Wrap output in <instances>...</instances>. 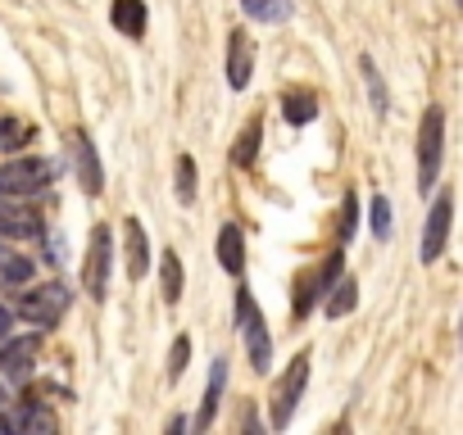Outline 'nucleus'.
Masks as SVG:
<instances>
[{"mask_svg": "<svg viewBox=\"0 0 463 435\" xmlns=\"http://www.w3.org/2000/svg\"><path fill=\"white\" fill-rule=\"evenodd\" d=\"M440 154H445V114H440V105H431L418 123V190L436 186Z\"/></svg>", "mask_w": 463, "mask_h": 435, "instance_id": "obj_1", "label": "nucleus"}, {"mask_svg": "<svg viewBox=\"0 0 463 435\" xmlns=\"http://www.w3.org/2000/svg\"><path fill=\"white\" fill-rule=\"evenodd\" d=\"M305 385H309V349H300L296 358H291V367L282 372V381L273 385V430H287L291 426V417H296V408H300V399H305Z\"/></svg>", "mask_w": 463, "mask_h": 435, "instance_id": "obj_2", "label": "nucleus"}, {"mask_svg": "<svg viewBox=\"0 0 463 435\" xmlns=\"http://www.w3.org/2000/svg\"><path fill=\"white\" fill-rule=\"evenodd\" d=\"M64 309H69V286H60V282H46L19 300V318H28L37 327H55L64 318Z\"/></svg>", "mask_w": 463, "mask_h": 435, "instance_id": "obj_3", "label": "nucleus"}, {"mask_svg": "<svg viewBox=\"0 0 463 435\" xmlns=\"http://www.w3.org/2000/svg\"><path fill=\"white\" fill-rule=\"evenodd\" d=\"M237 313H241V327H246V349H250L255 372H269V363H273V340H269L264 313L250 304V291H246V286L237 291Z\"/></svg>", "mask_w": 463, "mask_h": 435, "instance_id": "obj_4", "label": "nucleus"}, {"mask_svg": "<svg viewBox=\"0 0 463 435\" xmlns=\"http://www.w3.org/2000/svg\"><path fill=\"white\" fill-rule=\"evenodd\" d=\"M55 177V163L51 159H14L0 168V186H5V195H37L46 190Z\"/></svg>", "mask_w": 463, "mask_h": 435, "instance_id": "obj_5", "label": "nucleus"}, {"mask_svg": "<svg viewBox=\"0 0 463 435\" xmlns=\"http://www.w3.org/2000/svg\"><path fill=\"white\" fill-rule=\"evenodd\" d=\"M109 255H114L109 227H96L91 241H87V268H82V286H87L91 300H105L109 295Z\"/></svg>", "mask_w": 463, "mask_h": 435, "instance_id": "obj_6", "label": "nucleus"}, {"mask_svg": "<svg viewBox=\"0 0 463 435\" xmlns=\"http://www.w3.org/2000/svg\"><path fill=\"white\" fill-rule=\"evenodd\" d=\"M449 218H454V195L440 190L436 204L427 208V227H422V264H436L445 255V241H449Z\"/></svg>", "mask_w": 463, "mask_h": 435, "instance_id": "obj_7", "label": "nucleus"}, {"mask_svg": "<svg viewBox=\"0 0 463 435\" xmlns=\"http://www.w3.org/2000/svg\"><path fill=\"white\" fill-rule=\"evenodd\" d=\"M69 154H73V172H78L82 190H87V195H100V190H105L100 154H96V145H91V136H87L82 127H78V132H69Z\"/></svg>", "mask_w": 463, "mask_h": 435, "instance_id": "obj_8", "label": "nucleus"}, {"mask_svg": "<svg viewBox=\"0 0 463 435\" xmlns=\"http://www.w3.org/2000/svg\"><path fill=\"white\" fill-rule=\"evenodd\" d=\"M250 73H255V51H250V37L237 28V32H227V82H232V91H246Z\"/></svg>", "mask_w": 463, "mask_h": 435, "instance_id": "obj_9", "label": "nucleus"}, {"mask_svg": "<svg viewBox=\"0 0 463 435\" xmlns=\"http://www.w3.org/2000/svg\"><path fill=\"white\" fill-rule=\"evenodd\" d=\"M42 354V340L37 336H19V340H0V372H5L10 381H24L28 367L37 363Z\"/></svg>", "mask_w": 463, "mask_h": 435, "instance_id": "obj_10", "label": "nucleus"}, {"mask_svg": "<svg viewBox=\"0 0 463 435\" xmlns=\"http://www.w3.org/2000/svg\"><path fill=\"white\" fill-rule=\"evenodd\" d=\"M336 277H341V255H332V259L323 264V273H305L300 286H296V318H305V313L314 309V300L327 295V286H332Z\"/></svg>", "mask_w": 463, "mask_h": 435, "instance_id": "obj_11", "label": "nucleus"}, {"mask_svg": "<svg viewBox=\"0 0 463 435\" xmlns=\"http://www.w3.org/2000/svg\"><path fill=\"white\" fill-rule=\"evenodd\" d=\"M123 250H128V277L141 282L150 268V241H146V227L137 218H123Z\"/></svg>", "mask_w": 463, "mask_h": 435, "instance_id": "obj_12", "label": "nucleus"}, {"mask_svg": "<svg viewBox=\"0 0 463 435\" xmlns=\"http://www.w3.org/2000/svg\"><path fill=\"white\" fill-rule=\"evenodd\" d=\"M55 412L51 408H37V403H24V408H5L0 412V430H55Z\"/></svg>", "mask_w": 463, "mask_h": 435, "instance_id": "obj_13", "label": "nucleus"}, {"mask_svg": "<svg viewBox=\"0 0 463 435\" xmlns=\"http://www.w3.org/2000/svg\"><path fill=\"white\" fill-rule=\"evenodd\" d=\"M222 385H227V358L218 354L213 367H209V385H204V399H200L195 430H209V426H213V417H218V399H222Z\"/></svg>", "mask_w": 463, "mask_h": 435, "instance_id": "obj_14", "label": "nucleus"}, {"mask_svg": "<svg viewBox=\"0 0 463 435\" xmlns=\"http://www.w3.org/2000/svg\"><path fill=\"white\" fill-rule=\"evenodd\" d=\"M218 264L232 273V277H241L246 273V241H241V227L237 223H227L222 232H218Z\"/></svg>", "mask_w": 463, "mask_h": 435, "instance_id": "obj_15", "label": "nucleus"}, {"mask_svg": "<svg viewBox=\"0 0 463 435\" xmlns=\"http://www.w3.org/2000/svg\"><path fill=\"white\" fill-rule=\"evenodd\" d=\"M109 23H114L123 37L141 42V37H146V0H114V5H109Z\"/></svg>", "mask_w": 463, "mask_h": 435, "instance_id": "obj_16", "label": "nucleus"}, {"mask_svg": "<svg viewBox=\"0 0 463 435\" xmlns=\"http://www.w3.org/2000/svg\"><path fill=\"white\" fill-rule=\"evenodd\" d=\"M42 223L28 213V208H0V241H24V236H37Z\"/></svg>", "mask_w": 463, "mask_h": 435, "instance_id": "obj_17", "label": "nucleus"}, {"mask_svg": "<svg viewBox=\"0 0 463 435\" xmlns=\"http://www.w3.org/2000/svg\"><path fill=\"white\" fill-rule=\"evenodd\" d=\"M282 114H287V123L305 127V123H314V114H318V96L305 91V87H296V91L282 96Z\"/></svg>", "mask_w": 463, "mask_h": 435, "instance_id": "obj_18", "label": "nucleus"}, {"mask_svg": "<svg viewBox=\"0 0 463 435\" xmlns=\"http://www.w3.org/2000/svg\"><path fill=\"white\" fill-rule=\"evenodd\" d=\"M241 10L255 23H287L291 19V0H241Z\"/></svg>", "mask_w": 463, "mask_h": 435, "instance_id": "obj_19", "label": "nucleus"}, {"mask_svg": "<svg viewBox=\"0 0 463 435\" xmlns=\"http://www.w3.org/2000/svg\"><path fill=\"white\" fill-rule=\"evenodd\" d=\"M354 304H359V286H354L350 277H341V282L332 286V295H323V309H327V318H345Z\"/></svg>", "mask_w": 463, "mask_h": 435, "instance_id": "obj_20", "label": "nucleus"}, {"mask_svg": "<svg viewBox=\"0 0 463 435\" xmlns=\"http://www.w3.org/2000/svg\"><path fill=\"white\" fill-rule=\"evenodd\" d=\"M260 136H264V127H260V118H250V123L241 127V136H237L232 163H237V168H250V163H255V154H260Z\"/></svg>", "mask_w": 463, "mask_h": 435, "instance_id": "obj_21", "label": "nucleus"}, {"mask_svg": "<svg viewBox=\"0 0 463 435\" xmlns=\"http://www.w3.org/2000/svg\"><path fill=\"white\" fill-rule=\"evenodd\" d=\"M159 286H164V300H168V304L182 300V259H177V255H164V264H159Z\"/></svg>", "mask_w": 463, "mask_h": 435, "instance_id": "obj_22", "label": "nucleus"}, {"mask_svg": "<svg viewBox=\"0 0 463 435\" xmlns=\"http://www.w3.org/2000/svg\"><path fill=\"white\" fill-rule=\"evenodd\" d=\"M359 69H364V82H368V96H373V109H377L382 118H386V114H391V100H386V87H382V78H377V64H373V60L364 55V60H359Z\"/></svg>", "mask_w": 463, "mask_h": 435, "instance_id": "obj_23", "label": "nucleus"}, {"mask_svg": "<svg viewBox=\"0 0 463 435\" xmlns=\"http://www.w3.org/2000/svg\"><path fill=\"white\" fill-rule=\"evenodd\" d=\"M33 141V127L19 118H0V150H24Z\"/></svg>", "mask_w": 463, "mask_h": 435, "instance_id": "obj_24", "label": "nucleus"}, {"mask_svg": "<svg viewBox=\"0 0 463 435\" xmlns=\"http://www.w3.org/2000/svg\"><path fill=\"white\" fill-rule=\"evenodd\" d=\"M177 199H182V204L195 199V159H191V154L177 159Z\"/></svg>", "mask_w": 463, "mask_h": 435, "instance_id": "obj_25", "label": "nucleus"}, {"mask_svg": "<svg viewBox=\"0 0 463 435\" xmlns=\"http://www.w3.org/2000/svg\"><path fill=\"white\" fill-rule=\"evenodd\" d=\"M373 218H368V223H373V236L377 241H386L391 236V204H386V195H373V208H368Z\"/></svg>", "mask_w": 463, "mask_h": 435, "instance_id": "obj_26", "label": "nucleus"}, {"mask_svg": "<svg viewBox=\"0 0 463 435\" xmlns=\"http://www.w3.org/2000/svg\"><path fill=\"white\" fill-rule=\"evenodd\" d=\"M186 363H191V340H186V336H177V340H173V354H168V376H173V381H182Z\"/></svg>", "mask_w": 463, "mask_h": 435, "instance_id": "obj_27", "label": "nucleus"}, {"mask_svg": "<svg viewBox=\"0 0 463 435\" xmlns=\"http://www.w3.org/2000/svg\"><path fill=\"white\" fill-rule=\"evenodd\" d=\"M354 218H359V199L345 195V208H341V236H345V241L354 236Z\"/></svg>", "mask_w": 463, "mask_h": 435, "instance_id": "obj_28", "label": "nucleus"}, {"mask_svg": "<svg viewBox=\"0 0 463 435\" xmlns=\"http://www.w3.org/2000/svg\"><path fill=\"white\" fill-rule=\"evenodd\" d=\"M10 327H14V313L0 304V340H10Z\"/></svg>", "mask_w": 463, "mask_h": 435, "instance_id": "obj_29", "label": "nucleus"}, {"mask_svg": "<svg viewBox=\"0 0 463 435\" xmlns=\"http://www.w3.org/2000/svg\"><path fill=\"white\" fill-rule=\"evenodd\" d=\"M5 403H10V394H5V385H0V412H5Z\"/></svg>", "mask_w": 463, "mask_h": 435, "instance_id": "obj_30", "label": "nucleus"}, {"mask_svg": "<svg viewBox=\"0 0 463 435\" xmlns=\"http://www.w3.org/2000/svg\"><path fill=\"white\" fill-rule=\"evenodd\" d=\"M0 199H5V186H0Z\"/></svg>", "mask_w": 463, "mask_h": 435, "instance_id": "obj_31", "label": "nucleus"}, {"mask_svg": "<svg viewBox=\"0 0 463 435\" xmlns=\"http://www.w3.org/2000/svg\"><path fill=\"white\" fill-rule=\"evenodd\" d=\"M458 340H463V327H458Z\"/></svg>", "mask_w": 463, "mask_h": 435, "instance_id": "obj_32", "label": "nucleus"}, {"mask_svg": "<svg viewBox=\"0 0 463 435\" xmlns=\"http://www.w3.org/2000/svg\"><path fill=\"white\" fill-rule=\"evenodd\" d=\"M458 5H463V0H458Z\"/></svg>", "mask_w": 463, "mask_h": 435, "instance_id": "obj_33", "label": "nucleus"}]
</instances>
